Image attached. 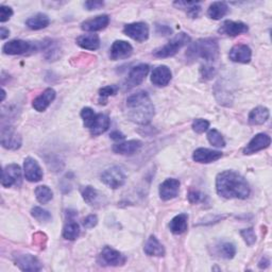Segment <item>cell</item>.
I'll return each instance as SVG.
<instances>
[{
	"label": "cell",
	"mask_w": 272,
	"mask_h": 272,
	"mask_svg": "<svg viewBox=\"0 0 272 272\" xmlns=\"http://www.w3.org/2000/svg\"><path fill=\"white\" fill-rule=\"evenodd\" d=\"M217 194L226 199H239L244 200L250 196L251 189L249 183L233 170L222 171L216 178Z\"/></svg>",
	"instance_id": "1"
},
{
	"label": "cell",
	"mask_w": 272,
	"mask_h": 272,
	"mask_svg": "<svg viewBox=\"0 0 272 272\" xmlns=\"http://www.w3.org/2000/svg\"><path fill=\"white\" fill-rule=\"evenodd\" d=\"M128 118L138 125H148L154 116V105L147 92L141 91L127 99Z\"/></svg>",
	"instance_id": "2"
},
{
	"label": "cell",
	"mask_w": 272,
	"mask_h": 272,
	"mask_svg": "<svg viewBox=\"0 0 272 272\" xmlns=\"http://www.w3.org/2000/svg\"><path fill=\"white\" fill-rule=\"evenodd\" d=\"M186 57L189 60L202 59L206 62H214L219 57V44L216 39L207 38L198 40L191 44L187 49Z\"/></svg>",
	"instance_id": "3"
},
{
	"label": "cell",
	"mask_w": 272,
	"mask_h": 272,
	"mask_svg": "<svg viewBox=\"0 0 272 272\" xmlns=\"http://www.w3.org/2000/svg\"><path fill=\"white\" fill-rule=\"evenodd\" d=\"M191 38L184 32H181L177 34L174 39L170 40L166 45L155 49L153 56L158 59H166L174 57L178 53L181 48H183L185 45H187Z\"/></svg>",
	"instance_id": "4"
},
{
	"label": "cell",
	"mask_w": 272,
	"mask_h": 272,
	"mask_svg": "<svg viewBox=\"0 0 272 272\" xmlns=\"http://www.w3.org/2000/svg\"><path fill=\"white\" fill-rule=\"evenodd\" d=\"M101 181L107 187L112 189H117L126 183V174L120 167L114 166L105 169L101 174Z\"/></svg>",
	"instance_id": "5"
},
{
	"label": "cell",
	"mask_w": 272,
	"mask_h": 272,
	"mask_svg": "<svg viewBox=\"0 0 272 272\" xmlns=\"http://www.w3.org/2000/svg\"><path fill=\"white\" fill-rule=\"evenodd\" d=\"M126 261L127 258L125 255L108 246H105L101 250L98 258L99 264L102 266H111V267L122 266L126 263Z\"/></svg>",
	"instance_id": "6"
},
{
	"label": "cell",
	"mask_w": 272,
	"mask_h": 272,
	"mask_svg": "<svg viewBox=\"0 0 272 272\" xmlns=\"http://www.w3.org/2000/svg\"><path fill=\"white\" fill-rule=\"evenodd\" d=\"M13 259L15 265L21 271H28V272H36L41 271L43 266L38 257H35L29 253H14Z\"/></svg>",
	"instance_id": "7"
},
{
	"label": "cell",
	"mask_w": 272,
	"mask_h": 272,
	"mask_svg": "<svg viewBox=\"0 0 272 272\" xmlns=\"http://www.w3.org/2000/svg\"><path fill=\"white\" fill-rule=\"evenodd\" d=\"M21 169L17 164H10L4 168L2 178V185L4 187H18L21 185Z\"/></svg>",
	"instance_id": "8"
},
{
	"label": "cell",
	"mask_w": 272,
	"mask_h": 272,
	"mask_svg": "<svg viewBox=\"0 0 272 272\" xmlns=\"http://www.w3.org/2000/svg\"><path fill=\"white\" fill-rule=\"evenodd\" d=\"M123 33L132 40L139 43H143L149 38V27H148L146 22H132L123 27Z\"/></svg>",
	"instance_id": "9"
},
{
	"label": "cell",
	"mask_w": 272,
	"mask_h": 272,
	"mask_svg": "<svg viewBox=\"0 0 272 272\" xmlns=\"http://www.w3.org/2000/svg\"><path fill=\"white\" fill-rule=\"evenodd\" d=\"M2 145L8 150H17L21 147V136L11 126H3L2 128Z\"/></svg>",
	"instance_id": "10"
},
{
	"label": "cell",
	"mask_w": 272,
	"mask_h": 272,
	"mask_svg": "<svg viewBox=\"0 0 272 272\" xmlns=\"http://www.w3.org/2000/svg\"><path fill=\"white\" fill-rule=\"evenodd\" d=\"M271 145V139L268 134L265 133H259L256 134L254 138L249 142V144L246 146L243 149V154L250 155L254 154L258 151H262Z\"/></svg>",
	"instance_id": "11"
},
{
	"label": "cell",
	"mask_w": 272,
	"mask_h": 272,
	"mask_svg": "<svg viewBox=\"0 0 272 272\" xmlns=\"http://www.w3.org/2000/svg\"><path fill=\"white\" fill-rule=\"evenodd\" d=\"M23 171H24V178H26L29 182H40L43 177V170L38 163V160L34 159L33 157H27L24 158L23 162Z\"/></svg>",
	"instance_id": "12"
},
{
	"label": "cell",
	"mask_w": 272,
	"mask_h": 272,
	"mask_svg": "<svg viewBox=\"0 0 272 272\" xmlns=\"http://www.w3.org/2000/svg\"><path fill=\"white\" fill-rule=\"evenodd\" d=\"M148 72H149V65L140 64L138 66H134L128 75L126 81V89L130 90L143 83V81L148 75Z\"/></svg>",
	"instance_id": "13"
},
{
	"label": "cell",
	"mask_w": 272,
	"mask_h": 272,
	"mask_svg": "<svg viewBox=\"0 0 272 272\" xmlns=\"http://www.w3.org/2000/svg\"><path fill=\"white\" fill-rule=\"evenodd\" d=\"M34 46L27 41L13 40L6 43L3 47V51L8 56H19L31 51Z\"/></svg>",
	"instance_id": "14"
},
{
	"label": "cell",
	"mask_w": 272,
	"mask_h": 272,
	"mask_svg": "<svg viewBox=\"0 0 272 272\" xmlns=\"http://www.w3.org/2000/svg\"><path fill=\"white\" fill-rule=\"evenodd\" d=\"M248 31H249L248 24L242 21H234V20L224 21V23H222L220 28L218 29V32L220 34L231 36V38L247 33Z\"/></svg>",
	"instance_id": "15"
},
{
	"label": "cell",
	"mask_w": 272,
	"mask_h": 272,
	"mask_svg": "<svg viewBox=\"0 0 272 272\" xmlns=\"http://www.w3.org/2000/svg\"><path fill=\"white\" fill-rule=\"evenodd\" d=\"M180 191V181L177 179H166L162 184L159 185L158 193L160 199L164 201H169L174 199L178 195Z\"/></svg>",
	"instance_id": "16"
},
{
	"label": "cell",
	"mask_w": 272,
	"mask_h": 272,
	"mask_svg": "<svg viewBox=\"0 0 272 272\" xmlns=\"http://www.w3.org/2000/svg\"><path fill=\"white\" fill-rule=\"evenodd\" d=\"M132 53L133 47L126 41H115L110 48V58L113 61L128 59Z\"/></svg>",
	"instance_id": "17"
},
{
	"label": "cell",
	"mask_w": 272,
	"mask_h": 272,
	"mask_svg": "<svg viewBox=\"0 0 272 272\" xmlns=\"http://www.w3.org/2000/svg\"><path fill=\"white\" fill-rule=\"evenodd\" d=\"M229 58L232 62H235V63H250L252 59V50L248 45L237 44L232 47L229 53Z\"/></svg>",
	"instance_id": "18"
},
{
	"label": "cell",
	"mask_w": 272,
	"mask_h": 272,
	"mask_svg": "<svg viewBox=\"0 0 272 272\" xmlns=\"http://www.w3.org/2000/svg\"><path fill=\"white\" fill-rule=\"evenodd\" d=\"M221 157L222 153L220 151L207 149V148H198L193 153V159L200 164L214 163Z\"/></svg>",
	"instance_id": "19"
},
{
	"label": "cell",
	"mask_w": 272,
	"mask_h": 272,
	"mask_svg": "<svg viewBox=\"0 0 272 272\" xmlns=\"http://www.w3.org/2000/svg\"><path fill=\"white\" fill-rule=\"evenodd\" d=\"M110 23V16L106 14L98 15L81 23V29L86 32H97L105 29Z\"/></svg>",
	"instance_id": "20"
},
{
	"label": "cell",
	"mask_w": 272,
	"mask_h": 272,
	"mask_svg": "<svg viewBox=\"0 0 272 272\" xmlns=\"http://www.w3.org/2000/svg\"><path fill=\"white\" fill-rule=\"evenodd\" d=\"M56 96H57V93L53 89L49 88L45 90L40 96L36 97L33 100L32 102L33 108L35 111H38V112H45V111L48 108V106L53 102Z\"/></svg>",
	"instance_id": "21"
},
{
	"label": "cell",
	"mask_w": 272,
	"mask_h": 272,
	"mask_svg": "<svg viewBox=\"0 0 272 272\" xmlns=\"http://www.w3.org/2000/svg\"><path fill=\"white\" fill-rule=\"evenodd\" d=\"M172 78V73L170 68H168L165 65L157 66L153 69L151 73V82L158 86V88H163L170 83Z\"/></svg>",
	"instance_id": "22"
},
{
	"label": "cell",
	"mask_w": 272,
	"mask_h": 272,
	"mask_svg": "<svg viewBox=\"0 0 272 272\" xmlns=\"http://www.w3.org/2000/svg\"><path fill=\"white\" fill-rule=\"evenodd\" d=\"M143 146V143L139 140H132L115 144L113 146V151L117 154L121 155H132L140 151V149Z\"/></svg>",
	"instance_id": "23"
},
{
	"label": "cell",
	"mask_w": 272,
	"mask_h": 272,
	"mask_svg": "<svg viewBox=\"0 0 272 272\" xmlns=\"http://www.w3.org/2000/svg\"><path fill=\"white\" fill-rule=\"evenodd\" d=\"M144 252L148 256L160 257L165 255V249L163 244L158 241V239L154 236V235H151V236L147 239L144 247Z\"/></svg>",
	"instance_id": "24"
},
{
	"label": "cell",
	"mask_w": 272,
	"mask_h": 272,
	"mask_svg": "<svg viewBox=\"0 0 272 272\" xmlns=\"http://www.w3.org/2000/svg\"><path fill=\"white\" fill-rule=\"evenodd\" d=\"M188 216L186 214H179L169 222V230L172 234L181 235L187 231Z\"/></svg>",
	"instance_id": "25"
},
{
	"label": "cell",
	"mask_w": 272,
	"mask_h": 272,
	"mask_svg": "<svg viewBox=\"0 0 272 272\" xmlns=\"http://www.w3.org/2000/svg\"><path fill=\"white\" fill-rule=\"evenodd\" d=\"M77 45L85 50L95 51L100 47V39L97 34H84L77 39Z\"/></svg>",
	"instance_id": "26"
},
{
	"label": "cell",
	"mask_w": 272,
	"mask_h": 272,
	"mask_svg": "<svg viewBox=\"0 0 272 272\" xmlns=\"http://www.w3.org/2000/svg\"><path fill=\"white\" fill-rule=\"evenodd\" d=\"M270 112L265 106H257L253 108L248 117V121L252 126H261L269 119Z\"/></svg>",
	"instance_id": "27"
},
{
	"label": "cell",
	"mask_w": 272,
	"mask_h": 272,
	"mask_svg": "<svg viewBox=\"0 0 272 272\" xmlns=\"http://www.w3.org/2000/svg\"><path fill=\"white\" fill-rule=\"evenodd\" d=\"M229 13V7L226 3L216 2L209 6L207 10V15L209 18L214 20H219L222 17H225Z\"/></svg>",
	"instance_id": "28"
},
{
	"label": "cell",
	"mask_w": 272,
	"mask_h": 272,
	"mask_svg": "<svg viewBox=\"0 0 272 272\" xmlns=\"http://www.w3.org/2000/svg\"><path fill=\"white\" fill-rule=\"evenodd\" d=\"M110 128V118L105 114H98L94 125L90 129V132L93 136L101 135L106 132Z\"/></svg>",
	"instance_id": "29"
},
{
	"label": "cell",
	"mask_w": 272,
	"mask_h": 272,
	"mask_svg": "<svg viewBox=\"0 0 272 272\" xmlns=\"http://www.w3.org/2000/svg\"><path fill=\"white\" fill-rule=\"evenodd\" d=\"M50 23V19H49L48 15L39 13L26 20V26L31 30H42L49 26Z\"/></svg>",
	"instance_id": "30"
},
{
	"label": "cell",
	"mask_w": 272,
	"mask_h": 272,
	"mask_svg": "<svg viewBox=\"0 0 272 272\" xmlns=\"http://www.w3.org/2000/svg\"><path fill=\"white\" fill-rule=\"evenodd\" d=\"M82 198L86 203L94 206L101 202L102 195L99 193L95 187L90 186L89 185V186H85L82 189Z\"/></svg>",
	"instance_id": "31"
},
{
	"label": "cell",
	"mask_w": 272,
	"mask_h": 272,
	"mask_svg": "<svg viewBox=\"0 0 272 272\" xmlns=\"http://www.w3.org/2000/svg\"><path fill=\"white\" fill-rule=\"evenodd\" d=\"M178 9L184 10L186 12V14L192 18H197L200 15L201 7L199 6V3L196 2H176L174 4Z\"/></svg>",
	"instance_id": "32"
},
{
	"label": "cell",
	"mask_w": 272,
	"mask_h": 272,
	"mask_svg": "<svg viewBox=\"0 0 272 272\" xmlns=\"http://www.w3.org/2000/svg\"><path fill=\"white\" fill-rule=\"evenodd\" d=\"M41 48L43 49V51H45V57L49 61H53L58 59L60 56V48L51 40L44 41L43 44L41 45Z\"/></svg>",
	"instance_id": "33"
},
{
	"label": "cell",
	"mask_w": 272,
	"mask_h": 272,
	"mask_svg": "<svg viewBox=\"0 0 272 272\" xmlns=\"http://www.w3.org/2000/svg\"><path fill=\"white\" fill-rule=\"evenodd\" d=\"M80 235V227L73 220L68 221L63 229V237L67 240H75Z\"/></svg>",
	"instance_id": "34"
},
{
	"label": "cell",
	"mask_w": 272,
	"mask_h": 272,
	"mask_svg": "<svg viewBox=\"0 0 272 272\" xmlns=\"http://www.w3.org/2000/svg\"><path fill=\"white\" fill-rule=\"evenodd\" d=\"M35 197H36V200H38L40 203L46 204L49 201L52 200L53 193L50 188L46 186V185H40V186L35 188Z\"/></svg>",
	"instance_id": "35"
},
{
	"label": "cell",
	"mask_w": 272,
	"mask_h": 272,
	"mask_svg": "<svg viewBox=\"0 0 272 272\" xmlns=\"http://www.w3.org/2000/svg\"><path fill=\"white\" fill-rule=\"evenodd\" d=\"M218 254L226 259H232L236 254V247L232 242H222L218 246Z\"/></svg>",
	"instance_id": "36"
},
{
	"label": "cell",
	"mask_w": 272,
	"mask_h": 272,
	"mask_svg": "<svg viewBox=\"0 0 272 272\" xmlns=\"http://www.w3.org/2000/svg\"><path fill=\"white\" fill-rule=\"evenodd\" d=\"M207 140H208L209 144L216 147V148L226 147V141L224 139V136H222L221 133L219 131H217L216 129H212V130L208 131Z\"/></svg>",
	"instance_id": "37"
},
{
	"label": "cell",
	"mask_w": 272,
	"mask_h": 272,
	"mask_svg": "<svg viewBox=\"0 0 272 272\" xmlns=\"http://www.w3.org/2000/svg\"><path fill=\"white\" fill-rule=\"evenodd\" d=\"M118 90L119 89L117 85H107L99 90V103L105 104L107 101V98L111 96H115Z\"/></svg>",
	"instance_id": "38"
},
{
	"label": "cell",
	"mask_w": 272,
	"mask_h": 272,
	"mask_svg": "<svg viewBox=\"0 0 272 272\" xmlns=\"http://www.w3.org/2000/svg\"><path fill=\"white\" fill-rule=\"evenodd\" d=\"M97 115L93 108L91 107H84L81 111V118L83 119V123H84V127L88 128L89 130L92 128V126L94 125V122L97 118Z\"/></svg>",
	"instance_id": "39"
},
{
	"label": "cell",
	"mask_w": 272,
	"mask_h": 272,
	"mask_svg": "<svg viewBox=\"0 0 272 272\" xmlns=\"http://www.w3.org/2000/svg\"><path fill=\"white\" fill-rule=\"evenodd\" d=\"M31 215L34 219L40 222H49L52 219L51 214L40 206H34L31 209Z\"/></svg>",
	"instance_id": "40"
},
{
	"label": "cell",
	"mask_w": 272,
	"mask_h": 272,
	"mask_svg": "<svg viewBox=\"0 0 272 272\" xmlns=\"http://www.w3.org/2000/svg\"><path fill=\"white\" fill-rule=\"evenodd\" d=\"M193 130L198 133V134H202L205 131L208 130L209 128V121L206 119H202V118H198L195 119L193 122V126H192Z\"/></svg>",
	"instance_id": "41"
},
{
	"label": "cell",
	"mask_w": 272,
	"mask_h": 272,
	"mask_svg": "<svg viewBox=\"0 0 272 272\" xmlns=\"http://www.w3.org/2000/svg\"><path fill=\"white\" fill-rule=\"evenodd\" d=\"M240 235H241V237L243 238L244 242L249 247H252L256 242V235H255L253 228L244 229V230L240 231Z\"/></svg>",
	"instance_id": "42"
},
{
	"label": "cell",
	"mask_w": 272,
	"mask_h": 272,
	"mask_svg": "<svg viewBox=\"0 0 272 272\" xmlns=\"http://www.w3.org/2000/svg\"><path fill=\"white\" fill-rule=\"evenodd\" d=\"M47 243V235L43 232H36L33 234V244L35 247H38L40 250L45 249Z\"/></svg>",
	"instance_id": "43"
},
{
	"label": "cell",
	"mask_w": 272,
	"mask_h": 272,
	"mask_svg": "<svg viewBox=\"0 0 272 272\" xmlns=\"http://www.w3.org/2000/svg\"><path fill=\"white\" fill-rule=\"evenodd\" d=\"M188 201L192 203V204H198V203H203L205 202V200L207 199V196L198 192V191H192L189 194H188Z\"/></svg>",
	"instance_id": "44"
},
{
	"label": "cell",
	"mask_w": 272,
	"mask_h": 272,
	"mask_svg": "<svg viewBox=\"0 0 272 272\" xmlns=\"http://www.w3.org/2000/svg\"><path fill=\"white\" fill-rule=\"evenodd\" d=\"M216 75V68L211 65H202L200 68V76L201 78L206 81L212 79Z\"/></svg>",
	"instance_id": "45"
},
{
	"label": "cell",
	"mask_w": 272,
	"mask_h": 272,
	"mask_svg": "<svg viewBox=\"0 0 272 272\" xmlns=\"http://www.w3.org/2000/svg\"><path fill=\"white\" fill-rule=\"evenodd\" d=\"M12 15H13V9L8 6L0 7V21L6 22L8 21Z\"/></svg>",
	"instance_id": "46"
},
{
	"label": "cell",
	"mask_w": 272,
	"mask_h": 272,
	"mask_svg": "<svg viewBox=\"0 0 272 272\" xmlns=\"http://www.w3.org/2000/svg\"><path fill=\"white\" fill-rule=\"evenodd\" d=\"M98 225V217L96 215H89L82 221V226L85 229H93Z\"/></svg>",
	"instance_id": "47"
},
{
	"label": "cell",
	"mask_w": 272,
	"mask_h": 272,
	"mask_svg": "<svg viewBox=\"0 0 272 272\" xmlns=\"http://www.w3.org/2000/svg\"><path fill=\"white\" fill-rule=\"evenodd\" d=\"M104 6L103 2H97V0H90V2H85L84 4V8L89 11H93V10H99L101 9Z\"/></svg>",
	"instance_id": "48"
},
{
	"label": "cell",
	"mask_w": 272,
	"mask_h": 272,
	"mask_svg": "<svg viewBox=\"0 0 272 272\" xmlns=\"http://www.w3.org/2000/svg\"><path fill=\"white\" fill-rule=\"evenodd\" d=\"M156 33L162 34V35H168L169 33H171V29L169 27L165 26V24H157Z\"/></svg>",
	"instance_id": "49"
},
{
	"label": "cell",
	"mask_w": 272,
	"mask_h": 272,
	"mask_svg": "<svg viewBox=\"0 0 272 272\" xmlns=\"http://www.w3.org/2000/svg\"><path fill=\"white\" fill-rule=\"evenodd\" d=\"M111 139L114 140V141H122V140H125V135H123L121 132L119 131H114L111 133Z\"/></svg>",
	"instance_id": "50"
},
{
	"label": "cell",
	"mask_w": 272,
	"mask_h": 272,
	"mask_svg": "<svg viewBox=\"0 0 272 272\" xmlns=\"http://www.w3.org/2000/svg\"><path fill=\"white\" fill-rule=\"evenodd\" d=\"M10 35V30L5 28V27H2L0 28V39L2 40H6L7 38H9Z\"/></svg>",
	"instance_id": "51"
},
{
	"label": "cell",
	"mask_w": 272,
	"mask_h": 272,
	"mask_svg": "<svg viewBox=\"0 0 272 272\" xmlns=\"http://www.w3.org/2000/svg\"><path fill=\"white\" fill-rule=\"evenodd\" d=\"M269 264H270L269 259H268L267 257H263V258L261 259V262L258 263V267L261 268V269H265V268H267V267L269 266Z\"/></svg>",
	"instance_id": "52"
},
{
	"label": "cell",
	"mask_w": 272,
	"mask_h": 272,
	"mask_svg": "<svg viewBox=\"0 0 272 272\" xmlns=\"http://www.w3.org/2000/svg\"><path fill=\"white\" fill-rule=\"evenodd\" d=\"M2 95H3V97H2V101H4L5 100V98H6V91L3 89L2 90Z\"/></svg>",
	"instance_id": "53"
}]
</instances>
